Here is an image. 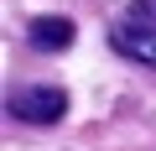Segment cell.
I'll use <instances>...</instances> for the list:
<instances>
[{"label": "cell", "instance_id": "obj_3", "mask_svg": "<svg viewBox=\"0 0 156 151\" xmlns=\"http://www.w3.org/2000/svg\"><path fill=\"white\" fill-rule=\"evenodd\" d=\"M26 37H31V47H37V52H68L78 31H73V21H68V16H42V21H31V31H26Z\"/></svg>", "mask_w": 156, "mask_h": 151}, {"label": "cell", "instance_id": "obj_2", "mask_svg": "<svg viewBox=\"0 0 156 151\" xmlns=\"http://www.w3.org/2000/svg\"><path fill=\"white\" fill-rule=\"evenodd\" d=\"M5 115L21 120V125H57V120L68 115V94H62L57 84H21V89H11V99H5Z\"/></svg>", "mask_w": 156, "mask_h": 151}, {"label": "cell", "instance_id": "obj_1", "mask_svg": "<svg viewBox=\"0 0 156 151\" xmlns=\"http://www.w3.org/2000/svg\"><path fill=\"white\" fill-rule=\"evenodd\" d=\"M109 47L156 73V0H130L125 16L109 21Z\"/></svg>", "mask_w": 156, "mask_h": 151}]
</instances>
